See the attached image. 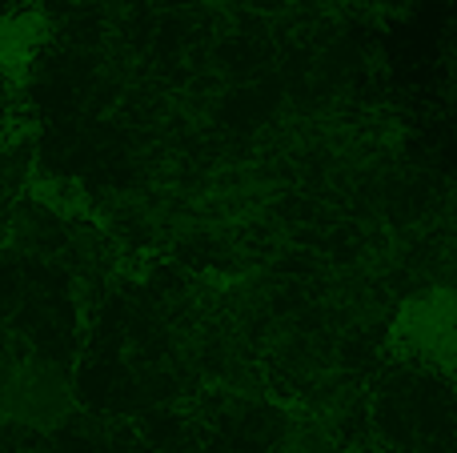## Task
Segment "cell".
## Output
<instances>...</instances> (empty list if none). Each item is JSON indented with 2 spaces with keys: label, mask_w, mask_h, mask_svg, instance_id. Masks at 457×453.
<instances>
[{
  "label": "cell",
  "mask_w": 457,
  "mask_h": 453,
  "mask_svg": "<svg viewBox=\"0 0 457 453\" xmlns=\"http://www.w3.org/2000/svg\"><path fill=\"white\" fill-rule=\"evenodd\" d=\"M394 337H402L413 353H426V358L457 353V297L450 289H429L421 297H410L397 313Z\"/></svg>",
  "instance_id": "cell-1"
},
{
  "label": "cell",
  "mask_w": 457,
  "mask_h": 453,
  "mask_svg": "<svg viewBox=\"0 0 457 453\" xmlns=\"http://www.w3.org/2000/svg\"><path fill=\"white\" fill-rule=\"evenodd\" d=\"M273 453H329V449H325V441L317 438L309 425H289V430L277 438Z\"/></svg>",
  "instance_id": "cell-2"
}]
</instances>
